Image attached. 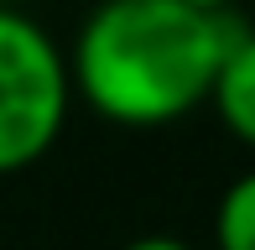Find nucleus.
I'll use <instances>...</instances> for the list:
<instances>
[{"label":"nucleus","instance_id":"f257e3e1","mask_svg":"<svg viewBox=\"0 0 255 250\" xmlns=\"http://www.w3.org/2000/svg\"><path fill=\"white\" fill-rule=\"evenodd\" d=\"M245 26L235 5L99 0L68 42L73 105L125 130H161L208 105L219 58Z\"/></svg>","mask_w":255,"mask_h":250},{"label":"nucleus","instance_id":"f03ea898","mask_svg":"<svg viewBox=\"0 0 255 250\" xmlns=\"http://www.w3.org/2000/svg\"><path fill=\"white\" fill-rule=\"evenodd\" d=\"M68 52L37 16L0 5V177L37 167L68 130Z\"/></svg>","mask_w":255,"mask_h":250},{"label":"nucleus","instance_id":"7ed1b4c3","mask_svg":"<svg viewBox=\"0 0 255 250\" xmlns=\"http://www.w3.org/2000/svg\"><path fill=\"white\" fill-rule=\"evenodd\" d=\"M208 110L245 151H255V21H245L224 47L214 89H208Z\"/></svg>","mask_w":255,"mask_h":250},{"label":"nucleus","instance_id":"20e7f679","mask_svg":"<svg viewBox=\"0 0 255 250\" xmlns=\"http://www.w3.org/2000/svg\"><path fill=\"white\" fill-rule=\"evenodd\" d=\"M214 250H255V167L219 193L214 209Z\"/></svg>","mask_w":255,"mask_h":250},{"label":"nucleus","instance_id":"39448f33","mask_svg":"<svg viewBox=\"0 0 255 250\" xmlns=\"http://www.w3.org/2000/svg\"><path fill=\"white\" fill-rule=\"evenodd\" d=\"M120 250H198V245L177 240V235H135V240H125Z\"/></svg>","mask_w":255,"mask_h":250},{"label":"nucleus","instance_id":"423d86ee","mask_svg":"<svg viewBox=\"0 0 255 250\" xmlns=\"http://www.w3.org/2000/svg\"><path fill=\"white\" fill-rule=\"evenodd\" d=\"M198 5H214L219 10V5H240V0H198Z\"/></svg>","mask_w":255,"mask_h":250}]
</instances>
